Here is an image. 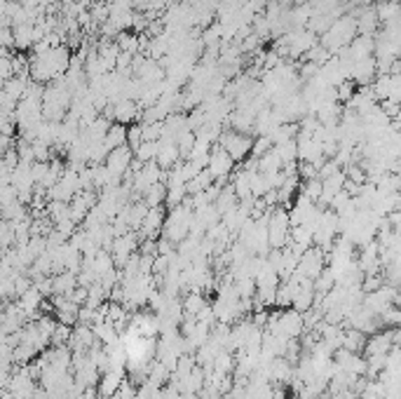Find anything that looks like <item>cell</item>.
<instances>
[{"label":"cell","instance_id":"277c9868","mask_svg":"<svg viewBox=\"0 0 401 399\" xmlns=\"http://www.w3.org/2000/svg\"><path fill=\"white\" fill-rule=\"evenodd\" d=\"M204 169H207L214 179H228L235 169V162H232V158L219 146V148H214V151H209V160H207V167Z\"/></svg>","mask_w":401,"mask_h":399},{"label":"cell","instance_id":"6da1fadb","mask_svg":"<svg viewBox=\"0 0 401 399\" xmlns=\"http://www.w3.org/2000/svg\"><path fill=\"white\" fill-rule=\"evenodd\" d=\"M251 141H254V136L232 132V129H228V132H223L219 136L221 148L232 158V162H242V160L249 155V153H251Z\"/></svg>","mask_w":401,"mask_h":399},{"label":"cell","instance_id":"ba28073f","mask_svg":"<svg viewBox=\"0 0 401 399\" xmlns=\"http://www.w3.org/2000/svg\"><path fill=\"white\" fill-rule=\"evenodd\" d=\"M179 160H181V153H179V148H176V144H164V141H160L158 155H155V164L160 169H171Z\"/></svg>","mask_w":401,"mask_h":399},{"label":"cell","instance_id":"7a4b0ae2","mask_svg":"<svg viewBox=\"0 0 401 399\" xmlns=\"http://www.w3.org/2000/svg\"><path fill=\"white\" fill-rule=\"evenodd\" d=\"M305 327H303V315L298 310H286V312H279L277 322L274 327L270 329V334L279 336V338H301Z\"/></svg>","mask_w":401,"mask_h":399},{"label":"cell","instance_id":"30bf717a","mask_svg":"<svg viewBox=\"0 0 401 399\" xmlns=\"http://www.w3.org/2000/svg\"><path fill=\"white\" fill-rule=\"evenodd\" d=\"M164 200H167V186H164L162 181H160V184H153L146 193H143V204H146L148 209L162 207Z\"/></svg>","mask_w":401,"mask_h":399},{"label":"cell","instance_id":"3957f363","mask_svg":"<svg viewBox=\"0 0 401 399\" xmlns=\"http://www.w3.org/2000/svg\"><path fill=\"white\" fill-rule=\"evenodd\" d=\"M131 162H134V153H131V148L124 144V146H120V148H116V151L108 153L106 160H104V167L113 176H120V179H122V176L129 172Z\"/></svg>","mask_w":401,"mask_h":399},{"label":"cell","instance_id":"5b68a950","mask_svg":"<svg viewBox=\"0 0 401 399\" xmlns=\"http://www.w3.org/2000/svg\"><path fill=\"white\" fill-rule=\"evenodd\" d=\"M139 118H141V106L136 104V101H131V99H118L116 101V111H113V122L129 127V125L139 122Z\"/></svg>","mask_w":401,"mask_h":399},{"label":"cell","instance_id":"8fae6325","mask_svg":"<svg viewBox=\"0 0 401 399\" xmlns=\"http://www.w3.org/2000/svg\"><path fill=\"white\" fill-rule=\"evenodd\" d=\"M14 247V224L8 219H0V254Z\"/></svg>","mask_w":401,"mask_h":399},{"label":"cell","instance_id":"8992f818","mask_svg":"<svg viewBox=\"0 0 401 399\" xmlns=\"http://www.w3.org/2000/svg\"><path fill=\"white\" fill-rule=\"evenodd\" d=\"M164 216H167V212H164V207H151L146 212V216H143V224H141V235H148V239H158L155 235L160 230H162V224H164Z\"/></svg>","mask_w":401,"mask_h":399},{"label":"cell","instance_id":"52a82bcc","mask_svg":"<svg viewBox=\"0 0 401 399\" xmlns=\"http://www.w3.org/2000/svg\"><path fill=\"white\" fill-rule=\"evenodd\" d=\"M12 43L14 50H31L36 40V26L33 24H14L12 26Z\"/></svg>","mask_w":401,"mask_h":399},{"label":"cell","instance_id":"9c48e42d","mask_svg":"<svg viewBox=\"0 0 401 399\" xmlns=\"http://www.w3.org/2000/svg\"><path fill=\"white\" fill-rule=\"evenodd\" d=\"M124 144H127V127H124V125L113 122L111 127H108L106 136H104V148L111 153V151H116V148L124 146Z\"/></svg>","mask_w":401,"mask_h":399}]
</instances>
